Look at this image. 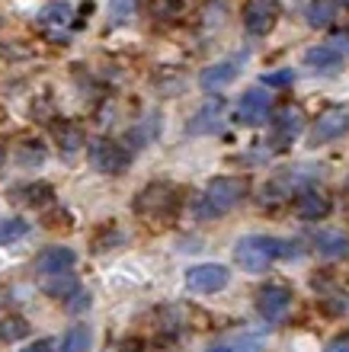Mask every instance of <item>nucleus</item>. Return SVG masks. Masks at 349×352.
<instances>
[{
  "label": "nucleus",
  "instance_id": "38",
  "mask_svg": "<svg viewBox=\"0 0 349 352\" xmlns=\"http://www.w3.org/2000/svg\"><path fill=\"white\" fill-rule=\"evenodd\" d=\"M337 3H343V7H346V10H349V0H337Z\"/></svg>",
  "mask_w": 349,
  "mask_h": 352
},
{
  "label": "nucleus",
  "instance_id": "12",
  "mask_svg": "<svg viewBox=\"0 0 349 352\" xmlns=\"http://www.w3.org/2000/svg\"><path fill=\"white\" fill-rule=\"evenodd\" d=\"M240 74V58H228V61H215L211 67H205L199 74V87L205 93H218L228 84H234V77Z\"/></svg>",
  "mask_w": 349,
  "mask_h": 352
},
{
  "label": "nucleus",
  "instance_id": "25",
  "mask_svg": "<svg viewBox=\"0 0 349 352\" xmlns=\"http://www.w3.org/2000/svg\"><path fill=\"white\" fill-rule=\"evenodd\" d=\"M29 234V224L23 218H0V243H13Z\"/></svg>",
  "mask_w": 349,
  "mask_h": 352
},
{
  "label": "nucleus",
  "instance_id": "17",
  "mask_svg": "<svg viewBox=\"0 0 349 352\" xmlns=\"http://www.w3.org/2000/svg\"><path fill=\"white\" fill-rule=\"evenodd\" d=\"M311 243L317 247V253L333 256V260L349 256V237L343 231H314L311 234Z\"/></svg>",
  "mask_w": 349,
  "mask_h": 352
},
{
  "label": "nucleus",
  "instance_id": "2",
  "mask_svg": "<svg viewBox=\"0 0 349 352\" xmlns=\"http://www.w3.org/2000/svg\"><path fill=\"white\" fill-rule=\"evenodd\" d=\"M244 195H247V179H240V176H218V179H211L202 189L199 202H195V214L202 221L221 218L231 208H237L244 202Z\"/></svg>",
  "mask_w": 349,
  "mask_h": 352
},
{
  "label": "nucleus",
  "instance_id": "8",
  "mask_svg": "<svg viewBox=\"0 0 349 352\" xmlns=\"http://www.w3.org/2000/svg\"><path fill=\"white\" fill-rule=\"evenodd\" d=\"M279 0H247L244 3V26L250 36H266L273 32L279 19Z\"/></svg>",
  "mask_w": 349,
  "mask_h": 352
},
{
  "label": "nucleus",
  "instance_id": "31",
  "mask_svg": "<svg viewBox=\"0 0 349 352\" xmlns=\"http://www.w3.org/2000/svg\"><path fill=\"white\" fill-rule=\"evenodd\" d=\"M23 164H39V160L45 157V151H42V144L39 141H23Z\"/></svg>",
  "mask_w": 349,
  "mask_h": 352
},
{
  "label": "nucleus",
  "instance_id": "6",
  "mask_svg": "<svg viewBox=\"0 0 349 352\" xmlns=\"http://www.w3.org/2000/svg\"><path fill=\"white\" fill-rule=\"evenodd\" d=\"M273 116V93L266 87H250L237 102V122L240 125H263Z\"/></svg>",
  "mask_w": 349,
  "mask_h": 352
},
{
  "label": "nucleus",
  "instance_id": "11",
  "mask_svg": "<svg viewBox=\"0 0 349 352\" xmlns=\"http://www.w3.org/2000/svg\"><path fill=\"white\" fill-rule=\"evenodd\" d=\"M304 129V112L298 106H285L279 109V116L273 119V141H276V148H285V144H292Z\"/></svg>",
  "mask_w": 349,
  "mask_h": 352
},
{
  "label": "nucleus",
  "instance_id": "20",
  "mask_svg": "<svg viewBox=\"0 0 349 352\" xmlns=\"http://www.w3.org/2000/svg\"><path fill=\"white\" fill-rule=\"evenodd\" d=\"M340 61H343V58L337 55L333 48H327V45H314V48H308V52H304V65L314 67V71H333Z\"/></svg>",
  "mask_w": 349,
  "mask_h": 352
},
{
  "label": "nucleus",
  "instance_id": "37",
  "mask_svg": "<svg viewBox=\"0 0 349 352\" xmlns=\"http://www.w3.org/2000/svg\"><path fill=\"white\" fill-rule=\"evenodd\" d=\"M3 160H7V151L0 148V167H3Z\"/></svg>",
  "mask_w": 349,
  "mask_h": 352
},
{
  "label": "nucleus",
  "instance_id": "27",
  "mask_svg": "<svg viewBox=\"0 0 349 352\" xmlns=\"http://www.w3.org/2000/svg\"><path fill=\"white\" fill-rule=\"evenodd\" d=\"M19 192H23V202L26 205H45L48 199H52V186H45V183H29V186H23V189H19Z\"/></svg>",
  "mask_w": 349,
  "mask_h": 352
},
{
  "label": "nucleus",
  "instance_id": "28",
  "mask_svg": "<svg viewBox=\"0 0 349 352\" xmlns=\"http://www.w3.org/2000/svg\"><path fill=\"white\" fill-rule=\"evenodd\" d=\"M327 48H333L340 58H349V29H333L330 38L324 42Z\"/></svg>",
  "mask_w": 349,
  "mask_h": 352
},
{
  "label": "nucleus",
  "instance_id": "15",
  "mask_svg": "<svg viewBox=\"0 0 349 352\" xmlns=\"http://www.w3.org/2000/svg\"><path fill=\"white\" fill-rule=\"evenodd\" d=\"M74 260H77V253L71 250V247H45V250L36 256V272H42V276H55V272H67V269L74 266Z\"/></svg>",
  "mask_w": 349,
  "mask_h": 352
},
{
  "label": "nucleus",
  "instance_id": "22",
  "mask_svg": "<svg viewBox=\"0 0 349 352\" xmlns=\"http://www.w3.org/2000/svg\"><path fill=\"white\" fill-rule=\"evenodd\" d=\"M304 16H308V26L311 29H324V26H330L333 23L337 10H333L330 0H311L308 10H304Z\"/></svg>",
  "mask_w": 349,
  "mask_h": 352
},
{
  "label": "nucleus",
  "instance_id": "9",
  "mask_svg": "<svg viewBox=\"0 0 349 352\" xmlns=\"http://www.w3.org/2000/svg\"><path fill=\"white\" fill-rule=\"evenodd\" d=\"M257 311L266 324H279L292 311V292L285 285H266L257 292Z\"/></svg>",
  "mask_w": 349,
  "mask_h": 352
},
{
  "label": "nucleus",
  "instance_id": "24",
  "mask_svg": "<svg viewBox=\"0 0 349 352\" xmlns=\"http://www.w3.org/2000/svg\"><path fill=\"white\" fill-rule=\"evenodd\" d=\"M138 0H109V26H125L135 16Z\"/></svg>",
  "mask_w": 349,
  "mask_h": 352
},
{
  "label": "nucleus",
  "instance_id": "36",
  "mask_svg": "<svg viewBox=\"0 0 349 352\" xmlns=\"http://www.w3.org/2000/svg\"><path fill=\"white\" fill-rule=\"evenodd\" d=\"M205 352H234V349H228V346H211V349H205Z\"/></svg>",
  "mask_w": 349,
  "mask_h": 352
},
{
  "label": "nucleus",
  "instance_id": "4",
  "mask_svg": "<svg viewBox=\"0 0 349 352\" xmlns=\"http://www.w3.org/2000/svg\"><path fill=\"white\" fill-rule=\"evenodd\" d=\"M317 176H321V170H314V167L282 170L276 179H269V183L260 189V202H263V205H276V202H282V199H288V195H298L302 189H308Z\"/></svg>",
  "mask_w": 349,
  "mask_h": 352
},
{
  "label": "nucleus",
  "instance_id": "18",
  "mask_svg": "<svg viewBox=\"0 0 349 352\" xmlns=\"http://www.w3.org/2000/svg\"><path fill=\"white\" fill-rule=\"evenodd\" d=\"M93 340V330L87 324H74L71 330H67L61 340H58V349L55 352H87V346H90Z\"/></svg>",
  "mask_w": 349,
  "mask_h": 352
},
{
  "label": "nucleus",
  "instance_id": "39",
  "mask_svg": "<svg viewBox=\"0 0 349 352\" xmlns=\"http://www.w3.org/2000/svg\"><path fill=\"white\" fill-rule=\"evenodd\" d=\"M346 186H349V176H346Z\"/></svg>",
  "mask_w": 349,
  "mask_h": 352
},
{
  "label": "nucleus",
  "instance_id": "33",
  "mask_svg": "<svg viewBox=\"0 0 349 352\" xmlns=\"http://www.w3.org/2000/svg\"><path fill=\"white\" fill-rule=\"evenodd\" d=\"M324 352H349V333H343V336H337V340H330Z\"/></svg>",
  "mask_w": 349,
  "mask_h": 352
},
{
  "label": "nucleus",
  "instance_id": "29",
  "mask_svg": "<svg viewBox=\"0 0 349 352\" xmlns=\"http://www.w3.org/2000/svg\"><path fill=\"white\" fill-rule=\"evenodd\" d=\"M65 307L71 311V314H81V311H87V307H90V292L77 288V292H74V295L65 301Z\"/></svg>",
  "mask_w": 349,
  "mask_h": 352
},
{
  "label": "nucleus",
  "instance_id": "26",
  "mask_svg": "<svg viewBox=\"0 0 349 352\" xmlns=\"http://www.w3.org/2000/svg\"><path fill=\"white\" fill-rule=\"evenodd\" d=\"M154 135H157V119L154 116H147V119L141 122V129L129 131V141H131V148H147V144L154 141Z\"/></svg>",
  "mask_w": 349,
  "mask_h": 352
},
{
  "label": "nucleus",
  "instance_id": "23",
  "mask_svg": "<svg viewBox=\"0 0 349 352\" xmlns=\"http://www.w3.org/2000/svg\"><path fill=\"white\" fill-rule=\"evenodd\" d=\"M29 333V324L23 317H0V343H17Z\"/></svg>",
  "mask_w": 349,
  "mask_h": 352
},
{
  "label": "nucleus",
  "instance_id": "13",
  "mask_svg": "<svg viewBox=\"0 0 349 352\" xmlns=\"http://www.w3.org/2000/svg\"><path fill=\"white\" fill-rule=\"evenodd\" d=\"M221 116H224V100L215 96V100H209L205 106H199V112L186 122V131H189V135H211V131L221 129Z\"/></svg>",
  "mask_w": 349,
  "mask_h": 352
},
{
  "label": "nucleus",
  "instance_id": "5",
  "mask_svg": "<svg viewBox=\"0 0 349 352\" xmlns=\"http://www.w3.org/2000/svg\"><path fill=\"white\" fill-rule=\"evenodd\" d=\"M90 164L100 173H109V176H119L131 167V151L119 141H109V138H96L90 141Z\"/></svg>",
  "mask_w": 349,
  "mask_h": 352
},
{
  "label": "nucleus",
  "instance_id": "14",
  "mask_svg": "<svg viewBox=\"0 0 349 352\" xmlns=\"http://www.w3.org/2000/svg\"><path fill=\"white\" fill-rule=\"evenodd\" d=\"M346 129H349V112H343V109H327L321 119H317V125H314L311 141H314V144H327V141L340 138Z\"/></svg>",
  "mask_w": 349,
  "mask_h": 352
},
{
  "label": "nucleus",
  "instance_id": "19",
  "mask_svg": "<svg viewBox=\"0 0 349 352\" xmlns=\"http://www.w3.org/2000/svg\"><path fill=\"white\" fill-rule=\"evenodd\" d=\"M42 288H45V295L58 298V301H67L81 285H77V278H74L71 272H55V276H45Z\"/></svg>",
  "mask_w": 349,
  "mask_h": 352
},
{
  "label": "nucleus",
  "instance_id": "21",
  "mask_svg": "<svg viewBox=\"0 0 349 352\" xmlns=\"http://www.w3.org/2000/svg\"><path fill=\"white\" fill-rule=\"evenodd\" d=\"M55 138H58V144H61L67 154H74V151H81L83 144H87L83 129L81 125H74V122H61V125H55Z\"/></svg>",
  "mask_w": 349,
  "mask_h": 352
},
{
  "label": "nucleus",
  "instance_id": "35",
  "mask_svg": "<svg viewBox=\"0 0 349 352\" xmlns=\"http://www.w3.org/2000/svg\"><path fill=\"white\" fill-rule=\"evenodd\" d=\"M23 352H55V340H39V343H32Z\"/></svg>",
  "mask_w": 349,
  "mask_h": 352
},
{
  "label": "nucleus",
  "instance_id": "7",
  "mask_svg": "<svg viewBox=\"0 0 349 352\" xmlns=\"http://www.w3.org/2000/svg\"><path fill=\"white\" fill-rule=\"evenodd\" d=\"M231 282L228 266H218V263H199L186 272V288L189 292H199V295H209V292H221V288Z\"/></svg>",
  "mask_w": 349,
  "mask_h": 352
},
{
  "label": "nucleus",
  "instance_id": "16",
  "mask_svg": "<svg viewBox=\"0 0 349 352\" xmlns=\"http://www.w3.org/2000/svg\"><path fill=\"white\" fill-rule=\"evenodd\" d=\"M71 3H61V0H55V3H48L42 13H39V26L45 29L52 38H61V29L71 26Z\"/></svg>",
  "mask_w": 349,
  "mask_h": 352
},
{
  "label": "nucleus",
  "instance_id": "10",
  "mask_svg": "<svg viewBox=\"0 0 349 352\" xmlns=\"http://www.w3.org/2000/svg\"><path fill=\"white\" fill-rule=\"evenodd\" d=\"M330 208H333L330 195L314 189V186H308V189H302V192L295 195V214L304 218V221H321V218L330 214Z\"/></svg>",
  "mask_w": 349,
  "mask_h": 352
},
{
  "label": "nucleus",
  "instance_id": "1",
  "mask_svg": "<svg viewBox=\"0 0 349 352\" xmlns=\"http://www.w3.org/2000/svg\"><path fill=\"white\" fill-rule=\"evenodd\" d=\"M295 247L298 243L279 241V237H269V234H247L234 247V263L244 272H263L269 263L282 260V256H298L302 250H295Z\"/></svg>",
  "mask_w": 349,
  "mask_h": 352
},
{
  "label": "nucleus",
  "instance_id": "34",
  "mask_svg": "<svg viewBox=\"0 0 349 352\" xmlns=\"http://www.w3.org/2000/svg\"><path fill=\"white\" fill-rule=\"evenodd\" d=\"M154 13H157V16H164V13H167V16H173V13H176V0H160V3L154 7Z\"/></svg>",
  "mask_w": 349,
  "mask_h": 352
},
{
  "label": "nucleus",
  "instance_id": "30",
  "mask_svg": "<svg viewBox=\"0 0 349 352\" xmlns=\"http://www.w3.org/2000/svg\"><path fill=\"white\" fill-rule=\"evenodd\" d=\"M292 80H295L292 71H273V74L263 77V87H266V90H273V87H288Z\"/></svg>",
  "mask_w": 349,
  "mask_h": 352
},
{
  "label": "nucleus",
  "instance_id": "32",
  "mask_svg": "<svg viewBox=\"0 0 349 352\" xmlns=\"http://www.w3.org/2000/svg\"><path fill=\"white\" fill-rule=\"evenodd\" d=\"M106 352H141V340H122V343L109 346Z\"/></svg>",
  "mask_w": 349,
  "mask_h": 352
},
{
  "label": "nucleus",
  "instance_id": "3",
  "mask_svg": "<svg viewBox=\"0 0 349 352\" xmlns=\"http://www.w3.org/2000/svg\"><path fill=\"white\" fill-rule=\"evenodd\" d=\"M176 205H180V192H176V186H170V183H147L145 189L135 195L131 208H135V214H141V218L157 221V218H170V214L176 212Z\"/></svg>",
  "mask_w": 349,
  "mask_h": 352
}]
</instances>
